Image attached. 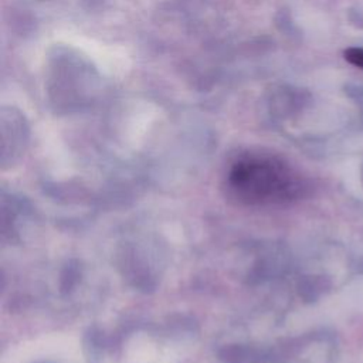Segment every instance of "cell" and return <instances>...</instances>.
I'll return each instance as SVG.
<instances>
[{
	"label": "cell",
	"mask_w": 363,
	"mask_h": 363,
	"mask_svg": "<svg viewBox=\"0 0 363 363\" xmlns=\"http://www.w3.org/2000/svg\"><path fill=\"white\" fill-rule=\"evenodd\" d=\"M345 58H346L350 64L363 68V48H349V50L345 52Z\"/></svg>",
	"instance_id": "7a4b0ae2"
},
{
	"label": "cell",
	"mask_w": 363,
	"mask_h": 363,
	"mask_svg": "<svg viewBox=\"0 0 363 363\" xmlns=\"http://www.w3.org/2000/svg\"><path fill=\"white\" fill-rule=\"evenodd\" d=\"M227 190L238 203L259 207L301 199L306 193V183L281 159L245 155L231 164Z\"/></svg>",
	"instance_id": "6da1fadb"
},
{
	"label": "cell",
	"mask_w": 363,
	"mask_h": 363,
	"mask_svg": "<svg viewBox=\"0 0 363 363\" xmlns=\"http://www.w3.org/2000/svg\"><path fill=\"white\" fill-rule=\"evenodd\" d=\"M362 180H363V172H362Z\"/></svg>",
	"instance_id": "3957f363"
}]
</instances>
